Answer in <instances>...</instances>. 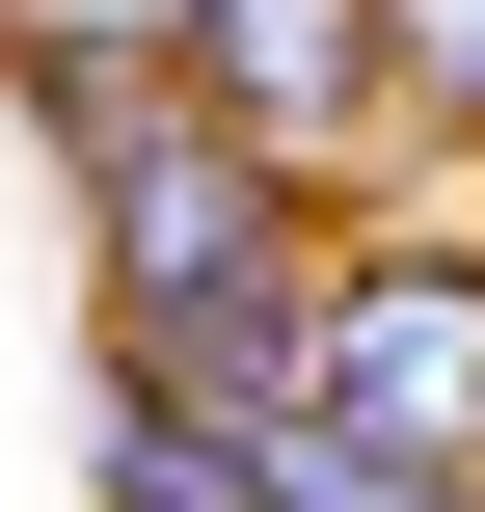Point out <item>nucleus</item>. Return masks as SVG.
<instances>
[{
	"label": "nucleus",
	"mask_w": 485,
	"mask_h": 512,
	"mask_svg": "<svg viewBox=\"0 0 485 512\" xmlns=\"http://www.w3.org/2000/svg\"><path fill=\"white\" fill-rule=\"evenodd\" d=\"M81 486H108V512H270V459H243L216 405H135V378H108V432H81Z\"/></svg>",
	"instance_id": "nucleus-4"
},
{
	"label": "nucleus",
	"mask_w": 485,
	"mask_h": 512,
	"mask_svg": "<svg viewBox=\"0 0 485 512\" xmlns=\"http://www.w3.org/2000/svg\"><path fill=\"white\" fill-rule=\"evenodd\" d=\"M378 135H459L485 162V0H378Z\"/></svg>",
	"instance_id": "nucleus-6"
},
{
	"label": "nucleus",
	"mask_w": 485,
	"mask_h": 512,
	"mask_svg": "<svg viewBox=\"0 0 485 512\" xmlns=\"http://www.w3.org/2000/svg\"><path fill=\"white\" fill-rule=\"evenodd\" d=\"M0 81H27V135H54V189H81L108 297H297V270H324V189H297V162H243V135L189 108V54H162V27H0Z\"/></svg>",
	"instance_id": "nucleus-1"
},
{
	"label": "nucleus",
	"mask_w": 485,
	"mask_h": 512,
	"mask_svg": "<svg viewBox=\"0 0 485 512\" xmlns=\"http://www.w3.org/2000/svg\"><path fill=\"white\" fill-rule=\"evenodd\" d=\"M297 405L378 459H485V243H324L297 270Z\"/></svg>",
	"instance_id": "nucleus-2"
},
{
	"label": "nucleus",
	"mask_w": 485,
	"mask_h": 512,
	"mask_svg": "<svg viewBox=\"0 0 485 512\" xmlns=\"http://www.w3.org/2000/svg\"><path fill=\"white\" fill-rule=\"evenodd\" d=\"M243 459H270V512H459V459H378L324 405H243Z\"/></svg>",
	"instance_id": "nucleus-5"
},
{
	"label": "nucleus",
	"mask_w": 485,
	"mask_h": 512,
	"mask_svg": "<svg viewBox=\"0 0 485 512\" xmlns=\"http://www.w3.org/2000/svg\"><path fill=\"white\" fill-rule=\"evenodd\" d=\"M162 54H189V108H216L243 162L351 189V135H378V0H162Z\"/></svg>",
	"instance_id": "nucleus-3"
},
{
	"label": "nucleus",
	"mask_w": 485,
	"mask_h": 512,
	"mask_svg": "<svg viewBox=\"0 0 485 512\" xmlns=\"http://www.w3.org/2000/svg\"><path fill=\"white\" fill-rule=\"evenodd\" d=\"M459 512H485V459H459Z\"/></svg>",
	"instance_id": "nucleus-7"
}]
</instances>
